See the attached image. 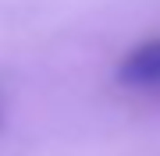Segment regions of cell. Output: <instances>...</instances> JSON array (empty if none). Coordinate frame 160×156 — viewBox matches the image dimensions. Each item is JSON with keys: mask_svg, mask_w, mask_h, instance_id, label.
<instances>
[{"mask_svg": "<svg viewBox=\"0 0 160 156\" xmlns=\"http://www.w3.org/2000/svg\"><path fill=\"white\" fill-rule=\"evenodd\" d=\"M118 82L128 89H160V39H146L118 64Z\"/></svg>", "mask_w": 160, "mask_h": 156, "instance_id": "6da1fadb", "label": "cell"}]
</instances>
